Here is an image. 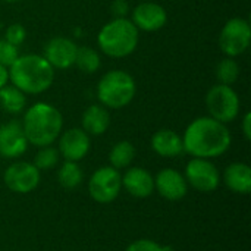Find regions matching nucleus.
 I'll return each instance as SVG.
<instances>
[{"label":"nucleus","instance_id":"1","mask_svg":"<svg viewBox=\"0 0 251 251\" xmlns=\"http://www.w3.org/2000/svg\"><path fill=\"white\" fill-rule=\"evenodd\" d=\"M232 143L228 126L210 116H200L190 122L182 135L184 153L199 159H216L225 154Z\"/></svg>","mask_w":251,"mask_h":251},{"label":"nucleus","instance_id":"2","mask_svg":"<svg viewBox=\"0 0 251 251\" xmlns=\"http://www.w3.org/2000/svg\"><path fill=\"white\" fill-rule=\"evenodd\" d=\"M21 125L28 144L40 149L51 146L59 138L63 131V116L56 106L38 101L26 109Z\"/></svg>","mask_w":251,"mask_h":251},{"label":"nucleus","instance_id":"3","mask_svg":"<svg viewBox=\"0 0 251 251\" xmlns=\"http://www.w3.org/2000/svg\"><path fill=\"white\" fill-rule=\"evenodd\" d=\"M9 81L24 94H41L51 87L54 69L40 54H19L9 68Z\"/></svg>","mask_w":251,"mask_h":251},{"label":"nucleus","instance_id":"4","mask_svg":"<svg viewBox=\"0 0 251 251\" xmlns=\"http://www.w3.org/2000/svg\"><path fill=\"white\" fill-rule=\"evenodd\" d=\"M138 29L131 19L115 18L101 26L97 35L100 50L113 59H122L134 53L138 46Z\"/></svg>","mask_w":251,"mask_h":251},{"label":"nucleus","instance_id":"5","mask_svg":"<svg viewBox=\"0 0 251 251\" xmlns=\"http://www.w3.org/2000/svg\"><path fill=\"white\" fill-rule=\"evenodd\" d=\"M137 93L135 79L131 74L122 69L106 72L97 85V99L106 109H122L128 106Z\"/></svg>","mask_w":251,"mask_h":251},{"label":"nucleus","instance_id":"6","mask_svg":"<svg viewBox=\"0 0 251 251\" xmlns=\"http://www.w3.org/2000/svg\"><path fill=\"white\" fill-rule=\"evenodd\" d=\"M206 106L210 118L226 125L238 118L241 103L232 85L216 84L206 94Z\"/></svg>","mask_w":251,"mask_h":251},{"label":"nucleus","instance_id":"7","mask_svg":"<svg viewBox=\"0 0 251 251\" xmlns=\"http://www.w3.org/2000/svg\"><path fill=\"white\" fill-rule=\"evenodd\" d=\"M122 191L121 171L109 166H101L93 172L88 179L90 197L99 204H109L115 201Z\"/></svg>","mask_w":251,"mask_h":251},{"label":"nucleus","instance_id":"8","mask_svg":"<svg viewBox=\"0 0 251 251\" xmlns=\"http://www.w3.org/2000/svg\"><path fill=\"white\" fill-rule=\"evenodd\" d=\"M251 43L250 22L244 18L229 19L221 29L219 47L226 57H237L243 54Z\"/></svg>","mask_w":251,"mask_h":251},{"label":"nucleus","instance_id":"9","mask_svg":"<svg viewBox=\"0 0 251 251\" xmlns=\"http://www.w3.org/2000/svg\"><path fill=\"white\" fill-rule=\"evenodd\" d=\"M184 178L188 187L200 193H212L221 185V172L209 159L193 157L185 166Z\"/></svg>","mask_w":251,"mask_h":251},{"label":"nucleus","instance_id":"10","mask_svg":"<svg viewBox=\"0 0 251 251\" xmlns=\"http://www.w3.org/2000/svg\"><path fill=\"white\" fill-rule=\"evenodd\" d=\"M4 185L15 194H29L41 182V172L29 162H13L3 174Z\"/></svg>","mask_w":251,"mask_h":251},{"label":"nucleus","instance_id":"11","mask_svg":"<svg viewBox=\"0 0 251 251\" xmlns=\"http://www.w3.org/2000/svg\"><path fill=\"white\" fill-rule=\"evenodd\" d=\"M57 141L59 154L69 162L82 160L91 149L90 135L82 128H69L66 131H62Z\"/></svg>","mask_w":251,"mask_h":251},{"label":"nucleus","instance_id":"12","mask_svg":"<svg viewBox=\"0 0 251 251\" xmlns=\"http://www.w3.org/2000/svg\"><path fill=\"white\" fill-rule=\"evenodd\" d=\"M154 191L169 201H179L188 193V184L184 174L174 168H165L154 176Z\"/></svg>","mask_w":251,"mask_h":251},{"label":"nucleus","instance_id":"13","mask_svg":"<svg viewBox=\"0 0 251 251\" xmlns=\"http://www.w3.org/2000/svg\"><path fill=\"white\" fill-rule=\"evenodd\" d=\"M78 46L66 37H53L44 46L43 57L53 69H69L75 65Z\"/></svg>","mask_w":251,"mask_h":251},{"label":"nucleus","instance_id":"14","mask_svg":"<svg viewBox=\"0 0 251 251\" xmlns=\"http://www.w3.org/2000/svg\"><path fill=\"white\" fill-rule=\"evenodd\" d=\"M28 149V141L22 125L18 121H10L0 125V157L18 159Z\"/></svg>","mask_w":251,"mask_h":251},{"label":"nucleus","instance_id":"15","mask_svg":"<svg viewBox=\"0 0 251 251\" xmlns=\"http://www.w3.org/2000/svg\"><path fill=\"white\" fill-rule=\"evenodd\" d=\"M132 24L140 31L154 32L162 29L168 22V13L163 6L153 1H143L132 10Z\"/></svg>","mask_w":251,"mask_h":251},{"label":"nucleus","instance_id":"16","mask_svg":"<svg viewBox=\"0 0 251 251\" xmlns=\"http://www.w3.org/2000/svg\"><path fill=\"white\" fill-rule=\"evenodd\" d=\"M122 188L134 199H149L154 193V176L144 168H128L122 175Z\"/></svg>","mask_w":251,"mask_h":251},{"label":"nucleus","instance_id":"17","mask_svg":"<svg viewBox=\"0 0 251 251\" xmlns=\"http://www.w3.org/2000/svg\"><path fill=\"white\" fill-rule=\"evenodd\" d=\"M221 182L232 193L247 196L251 193V168L244 162H234L225 168Z\"/></svg>","mask_w":251,"mask_h":251},{"label":"nucleus","instance_id":"18","mask_svg":"<svg viewBox=\"0 0 251 251\" xmlns=\"http://www.w3.org/2000/svg\"><path fill=\"white\" fill-rule=\"evenodd\" d=\"M151 150L162 157H178L184 153L182 137L172 129H159L150 141Z\"/></svg>","mask_w":251,"mask_h":251},{"label":"nucleus","instance_id":"19","mask_svg":"<svg viewBox=\"0 0 251 251\" xmlns=\"http://www.w3.org/2000/svg\"><path fill=\"white\" fill-rule=\"evenodd\" d=\"M110 126V113L101 104L88 106L81 118V128L88 135H103Z\"/></svg>","mask_w":251,"mask_h":251},{"label":"nucleus","instance_id":"20","mask_svg":"<svg viewBox=\"0 0 251 251\" xmlns=\"http://www.w3.org/2000/svg\"><path fill=\"white\" fill-rule=\"evenodd\" d=\"M26 94L15 85H4L0 88V109L9 115H19L25 110Z\"/></svg>","mask_w":251,"mask_h":251},{"label":"nucleus","instance_id":"21","mask_svg":"<svg viewBox=\"0 0 251 251\" xmlns=\"http://www.w3.org/2000/svg\"><path fill=\"white\" fill-rule=\"evenodd\" d=\"M135 157V147L131 141H118L109 151V163L112 168L121 171L129 168Z\"/></svg>","mask_w":251,"mask_h":251},{"label":"nucleus","instance_id":"22","mask_svg":"<svg viewBox=\"0 0 251 251\" xmlns=\"http://www.w3.org/2000/svg\"><path fill=\"white\" fill-rule=\"evenodd\" d=\"M84 181V172L78 162H69L65 160L59 171H57V182L60 187L66 190H74L78 188Z\"/></svg>","mask_w":251,"mask_h":251},{"label":"nucleus","instance_id":"23","mask_svg":"<svg viewBox=\"0 0 251 251\" xmlns=\"http://www.w3.org/2000/svg\"><path fill=\"white\" fill-rule=\"evenodd\" d=\"M75 65L78 66L79 71H82L85 74H94L101 66V60H100L97 50H94L93 47L81 46L76 50Z\"/></svg>","mask_w":251,"mask_h":251},{"label":"nucleus","instance_id":"24","mask_svg":"<svg viewBox=\"0 0 251 251\" xmlns=\"http://www.w3.org/2000/svg\"><path fill=\"white\" fill-rule=\"evenodd\" d=\"M215 74L219 84L232 85L234 82H237L240 76V65L234 57H225L216 65Z\"/></svg>","mask_w":251,"mask_h":251},{"label":"nucleus","instance_id":"25","mask_svg":"<svg viewBox=\"0 0 251 251\" xmlns=\"http://www.w3.org/2000/svg\"><path fill=\"white\" fill-rule=\"evenodd\" d=\"M60 154L59 150L53 146H46V147H40L37 154L34 156V162L32 165L41 172V171H49L53 169L57 163H59Z\"/></svg>","mask_w":251,"mask_h":251},{"label":"nucleus","instance_id":"26","mask_svg":"<svg viewBox=\"0 0 251 251\" xmlns=\"http://www.w3.org/2000/svg\"><path fill=\"white\" fill-rule=\"evenodd\" d=\"M18 56H19V50L16 46L7 43L4 38L0 40V65L9 69L13 65V62L18 59Z\"/></svg>","mask_w":251,"mask_h":251},{"label":"nucleus","instance_id":"27","mask_svg":"<svg viewBox=\"0 0 251 251\" xmlns=\"http://www.w3.org/2000/svg\"><path fill=\"white\" fill-rule=\"evenodd\" d=\"M125 251H172L171 247L168 246H162L160 243L154 241V240H149V238H140L134 243H131Z\"/></svg>","mask_w":251,"mask_h":251},{"label":"nucleus","instance_id":"28","mask_svg":"<svg viewBox=\"0 0 251 251\" xmlns=\"http://www.w3.org/2000/svg\"><path fill=\"white\" fill-rule=\"evenodd\" d=\"M25 37H26V29L22 24H12L7 26L6 29V35H4V40L16 47H19L24 41H25Z\"/></svg>","mask_w":251,"mask_h":251},{"label":"nucleus","instance_id":"29","mask_svg":"<svg viewBox=\"0 0 251 251\" xmlns=\"http://www.w3.org/2000/svg\"><path fill=\"white\" fill-rule=\"evenodd\" d=\"M110 9H112L115 18H125L126 13L129 12V4L126 0H113Z\"/></svg>","mask_w":251,"mask_h":251},{"label":"nucleus","instance_id":"30","mask_svg":"<svg viewBox=\"0 0 251 251\" xmlns=\"http://www.w3.org/2000/svg\"><path fill=\"white\" fill-rule=\"evenodd\" d=\"M241 128H243V134H244V138L247 141L251 140V113L247 112L243 118V124H241Z\"/></svg>","mask_w":251,"mask_h":251},{"label":"nucleus","instance_id":"31","mask_svg":"<svg viewBox=\"0 0 251 251\" xmlns=\"http://www.w3.org/2000/svg\"><path fill=\"white\" fill-rule=\"evenodd\" d=\"M7 82H9V69L0 65V88L7 85Z\"/></svg>","mask_w":251,"mask_h":251},{"label":"nucleus","instance_id":"32","mask_svg":"<svg viewBox=\"0 0 251 251\" xmlns=\"http://www.w3.org/2000/svg\"><path fill=\"white\" fill-rule=\"evenodd\" d=\"M4 3H16V1H19V0H3Z\"/></svg>","mask_w":251,"mask_h":251}]
</instances>
